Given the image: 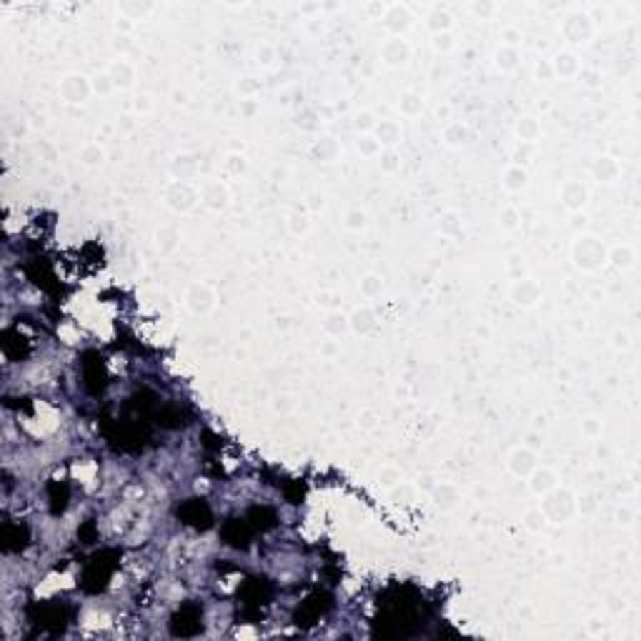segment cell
Returning <instances> with one entry per match:
<instances>
[{"instance_id":"cell-1","label":"cell","mask_w":641,"mask_h":641,"mask_svg":"<svg viewBox=\"0 0 641 641\" xmlns=\"http://www.w3.org/2000/svg\"><path fill=\"white\" fill-rule=\"evenodd\" d=\"M118 559H120L118 551H101V554L93 556V559L88 561L86 571H83V578H80L83 591H88V594L103 591L105 586H108L110 576H113L115 566H118Z\"/></svg>"},{"instance_id":"cell-2","label":"cell","mask_w":641,"mask_h":641,"mask_svg":"<svg viewBox=\"0 0 641 641\" xmlns=\"http://www.w3.org/2000/svg\"><path fill=\"white\" fill-rule=\"evenodd\" d=\"M203 631V611L195 601L181 604L176 614L171 616V636L176 639H190V636Z\"/></svg>"},{"instance_id":"cell-3","label":"cell","mask_w":641,"mask_h":641,"mask_svg":"<svg viewBox=\"0 0 641 641\" xmlns=\"http://www.w3.org/2000/svg\"><path fill=\"white\" fill-rule=\"evenodd\" d=\"M328 609H331V594H326V591H313V594L306 596V599L301 601V607L293 611V624L301 626V629H311Z\"/></svg>"},{"instance_id":"cell-4","label":"cell","mask_w":641,"mask_h":641,"mask_svg":"<svg viewBox=\"0 0 641 641\" xmlns=\"http://www.w3.org/2000/svg\"><path fill=\"white\" fill-rule=\"evenodd\" d=\"M80 371H83V386L91 396H101L105 389V381H108V373H105V363L103 356L98 351H86L83 358H80Z\"/></svg>"},{"instance_id":"cell-5","label":"cell","mask_w":641,"mask_h":641,"mask_svg":"<svg viewBox=\"0 0 641 641\" xmlns=\"http://www.w3.org/2000/svg\"><path fill=\"white\" fill-rule=\"evenodd\" d=\"M28 616L35 626H40L48 634H60L68 621V614L60 604H33L28 609Z\"/></svg>"},{"instance_id":"cell-6","label":"cell","mask_w":641,"mask_h":641,"mask_svg":"<svg viewBox=\"0 0 641 641\" xmlns=\"http://www.w3.org/2000/svg\"><path fill=\"white\" fill-rule=\"evenodd\" d=\"M176 516L178 521H183L186 526L200 529V531H206V529L213 526V511L203 498H186V501H181L176 506Z\"/></svg>"},{"instance_id":"cell-7","label":"cell","mask_w":641,"mask_h":641,"mask_svg":"<svg viewBox=\"0 0 641 641\" xmlns=\"http://www.w3.org/2000/svg\"><path fill=\"white\" fill-rule=\"evenodd\" d=\"M105 436H108V441L115 448L138 451V448H143L145 439H148V431L141 424H115L110 429H105Z\"/></svg>"},{"instance_id":"cell-8","label":"cell","mask_w":641,"mask_h":641,"mask_svg":"<svg viewBox=\"0 0 641 641\" xmlns=\"http://www.w3.org/2000/svg\"><path fill=\"white\" fill-rule=\"evenodd\" d=\"M271 596H273V586L264 576L246 578L238 589V599L246 604V609H261L264 604H268Z\"/></svg>"},{"instance_id":"cell-9","label":"cell","mask_w":641,"mask_h":641,"mask_svg":"<svg viewBox=\"0 0 641 641\" xmlns=\"http://www.w3.org/2000/svg\"><path fill=\"white\" fill-rule=\"evenodd\" d=\"M221 538L231 549H248L253 538V526L246 519H228L221 526Z\"/></svg>"},{"instance_id":"cell-10","label":"cell","mask_w":641,"mask_h":641,"mask_svg":"<svg viewBox=\"0 0 641 641\" xmlns=\"http://www.w3.org/2000/svg\"><path fill=\"white\" fill-rule=\"evenodd\" d=\"M30 541V531L25 524H6L3 526V533H0V546H3V551H8V554H18V551H23L25 546H28Z\"/></svg>"},{"instance_id":"cell-11","label":"cell","mask_w":641,"mask_h":641,"mask_svg":"<svg viewBox=\"0 0 641 641\" xmlns=\"http://www.w3.org/2000/svg\"><path fill=\"white\" fill-rule=\"evenodd\" d=\"M0 349H3V354H6L11 361H20L28 356L30 346H28V341H25V336H20V331L8 328V331H3V336H0Z\"/></svg>"},{"instance_id":"cell-12","label":"cell","mask_w":641,"mask_h":641,"mask_svg":"<svg viewBox=\"0 0 641 641\" xmlns=\"http://www.w3.org/2000/svg\"><path fill=\"white\" fill-rule=\"evenodd\" d=\"M155 424H158L160 429H181V426L186 424L183 408L176 406V403H166V406H160L158 411H155Z\"/></svg>"},{"instance_id":"cell-13","label":"cell","mask_w":641,"mask_h":641,"mask_svg":"<svg viewBox=\"0 0 641 641\" xmlns=\"http://www.w3.org/2000/svg\"><path fill=\"white\" fill-rule=\"evenodd\" d=\"M246 521L253 526V531H271L276 526V511L268 506H253L248 509Z\"/></svg>"},{"instance_id":"cell-14","label":"cell","mask_w":641,"mask_h":641,"mask_svg":"<svg viewBox=\"0 0 641 641\" xmlns=\"http://www.w3.org/2000/svg\"><path fill=\"white\" fill-rule=\"evenodd\" d=\"M68 498H70V488L60 481H51L48 484V501H51V514L53 516H60L68 506Z\"/></svg>"},{"instance_id":"cell-15","label":"cell","mask_w":641,"mask_h":641,"mask_svg":"<svg viewBox=\"0 0 641 641\" xmlns=\"http://www.w3.org/2000/svg\"><path fill=\"white\" fill-rule=\"evenodd\" d=\"M28 276L33 283H38L40 288H46V291H53V280H56V276H53L51 266L46 264V261H33V264L28 266Z\"/></svg>"},{"instance_id":"cell-16","label":"cell","mask_w":641,"mask_h":641,"mask_svg":"<svg viewBox=\"0 0 641 641\" xmlns=\"http://www.w3.org/2000/svg\"><path fill=\"white\" fill-rule=\"evenodd\" d=\"M131 406L138 408V411H148V408L155 406V396L150 391H143V394H136L131 399Z\"/></svg>"},{"instance_id":"cell-17","label":"cell","mask_w":641,"mask_h":641,"mask_svg":"<svg viewBox=\"0 0 641 641\" xmlns=\"http://www.w3.org/2000/svg\"><path fill=\"white\" fill-rule=\"evenodd\" d=\"M96 536H98V529H96V521H86L83 526L78 529V538L83 541V544H93L96 541Z\"/></svg>"},{"instance_id":"cell-18","label":"cell","mask_w":641,"mask_h":641,"mask_svg":"<svg viewBox=\"0 0 641 641\" xmlns=\"http://www.w3.org/2000/svg\"><path fill=\"white\" fill-rule=\"evenodd\" d=\"M286 498L291 501V504H301V498H304V484H291V486H286Z\"/></svg>"},{"instance_id":"cell-19","label":"cell","mask_w":641,"mask_h":641,"mask_svg":"<svg viewBox=\"0 0 641 641\" xmlns=\"http://www.w3.org/2000/svg\"><path fill=\"white\" fill-rule=\"evenodd\" d=\"M531 456L529 453H516L514 456V469L519 471V474H526L529 469H531Z\"/></svg>"},{"instance_id":"cell-20","label":"cell","mask_w":641,"mask_h":641,"mask_svg":"<svg viewBox=\"0 0 641 641\" xmlns=\"http://www.w3.org/2000/svg\"><path fill=\"white\" fill-rule=\"evenodd\" d=\"M614 258H616L619 266H631V261H634V253L629 251V248H619L616 253H614Z\"/></svg>"},{"instance_id":"cell-21","label":"cell","mask_w":641,"mask_h":641,"mask_svg":"<svg viewBox=\"0 0 641 641\" xmlns=\"http://www.w3.org/2000/svg\"><path fill=\"white\" fill-rule=\"evenodd\" d=\"M526 183V176H524V171H511L509 173V186L511 188H519V186Z\"/></svg>"},{"instance_id":"cell-22","label":"cell","mask_w":641,"mask_h":641,"mask_svg":"<svg viewBox=\"0 0 641 641\" xmlns=\"http://www.w3.org/2000/svg\"><path fill=\"white\" fill-rule=\"evenodd\" d=\"M574 68H576V63H574V56H559V70H564V73H571Z\"/></svg>"},{"instance_id":"cell-23","label":"cell","mask_w":641,"mask_h":641,"mask_svg":"<svg viewBox=\"0 0 641 641\" xmlns=\"http://www.w3.org/2000/svg\"><path fill=\"white\" fill-rule=\"evenodd\" d=\"M551 484H554V481H551V474H538L536 481H533V488H538V491H541V488H549Z\"/></svg>"},{"instance_id":"cell-24","label":"cell","mask_w":641,"mask_h":641,"mask_svg":"<svg viewBox=\"0 0 641 641\" xmlns=\"http://www.w3.org/2000/svg\"><path fill=\"white\" fill-rule=\"evenodd\" d=\"M203 446H206V448H218L221 443H218V439L211 434V431H206V434H203Z\"/></svg>"},{"instance_id":"cell-25","label":"cell","mask_w":641,"mask_h":641,"mask_svg":"<svg viewBox=\"0 0 641 641\" xmlns=\"http://www.w3.org/2000/svg\"><path fill=\"white\" fill-rule=\"evenodd\" d=\"M616 346H621V349H626V346H629V338H626V333H616Z\"/></svg>"}]
</instances>
